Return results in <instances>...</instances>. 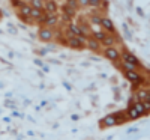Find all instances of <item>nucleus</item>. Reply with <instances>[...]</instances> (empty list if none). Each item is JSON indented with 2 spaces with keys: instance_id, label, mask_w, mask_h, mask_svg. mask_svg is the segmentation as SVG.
Returning a JSON list of instances; mask_svg holds the SVG:
<instances>
[{
  "instance_id": "obj_1",
  "label": "nucleus",
  "mask_w": 150,
  "mask_h": 140,
  "mask_svg": "<svg viewBox=\"0 0 150 140\" xmlns=\"http://www.w3.org/2000/svg\"><path fill=\"white\" fill-rule=\"evenodd\" d=\"M66 38H68V47L75 48V50H83L86 47V36H75L74 33H71L69 30L66 32Z\"/></svg>"
},
{
  "instance_id": "obj_2",
  "label": "nucleus",
  "mask_w": 150,
  "mask_h": 140,
  "mask_svg": "<svg viewBox=\"0 0 150 140\" xmlns=\"http://www.w3.org/2000/svg\"><path fill=\"white\" fill-rule=\"evenodd\" d=\"M104 56H105L108 60H111V62H119V60H120V51H119V48H116L114 45L105 47Z\"/></svg>"
},
{
  "instance_id": "obj_3",
  "label": "nucleus",
  "mask_w": 150,
  "mask_h": 140,
  "mask_svg": "<svg viewBox=\"0 0 150 140\" xmlns=\"http://www.w3.org/2000/svg\"><path fill=\"white\" fill-rule=\"evenodd\" d=\"M38 36H39V39L44 41V42H51L53 38H54V32H53L51 27L44 26V27L39 29V32H38Z\"/></svg>"
},
{
  "instance_id": "obj_4",
  "label": "nucleus",
  "mask_w": 150,
  "mask_h": 140,
  "mask_svg": "<svg viewBox=\"0 0 150 140\" xmlns=\"http://www.w3.org/2000/svg\"><path fill=\"white\" fill-rule=\"evenodd\" d=\"M123 74H125V77H126L131 83H134L135 86H138V84H141L143 83V77L137 72V69H129V71H123Z\"/></svg>"
},
{
  "instance_id": "obj_5",
  "label": "nucleus",
  "mask_w": 150,
  "mask_h": 140,
  "mask_svg": "<svg viewBox=\"0 0 150 140\" xmlns=\"http://www.w3.org/2000/svg\"><path fill=\"white\" fill-rule=\"evenodd\" d=\"M120 59L125 60V62L132 63V65H135L137 68H141V62H140V59L137 57L135 54H132L131 51H123V53L120 54Z\"/></svg>"
},
{
  "instance_id": "obj_6",
  "label": "nucleus",
  "mask_w": 150,
  "mask_h": 140,
  "mask_svg": "<svg viewBox=\"0 0 150 140\" xmlns=\"http://www.w3.org/2000/svg\"><path fill=\"white\" fill-rule=\"evenodd\" d=\"M125 111H126V116H128V119H131V121H135V119L141 118V113L138 111V109L135 107V104H134V103H131V104L128 106V109L125 110Z\"/></svg>"
},
{
  "instance_id": "obj_7",
  "label": "nucleus",
  "mask_w": 150,
  "mask_h": 140,
  "mask_svg": "<svg viewBox=\"0 0 150 140\" xmlns=\"http://www.w3.org/2000/svg\"><path fill=\"white\" fill-rule=\"evenodd\" d=\"M86 47L92 50L93 53H99L101 51V42H99L98 39H95V38H87V41H86Z\"/></svg>"
},
{
  "instance_id": "obj_8",
  "label": "nucleus",
  "mask_w": 150,
  "mask_h": 140,
  "mask_svg": "<svg viewBox=\"0 0 150 140\" xmlns=\"http://www.w3.org/2000/svg\"><path fill=\"white\" fill-rule=\"evenodd\" d=\"M57 9H59V6L54 0H44V11L47 14H56Z\"/></svg>"
},
{
  "instance_id": "obj_9",
  "label": "nucleus",
  "mask_w": 150,
  "mask_h": 140,
  "mask_svg": "<svg viewBox=\"0 0 150 140\" xmlns=\"http://www.w3.org/2000/svg\"><path fill=\"white\" fill-rule=\"evenodd\" d=\"M114 125H117V119L114 116V113L108 114V116H105L101 121V126H102V128H108V126H114Z\"/></svg>"
},
{
  "instance_id": "obj_10",
  "label": "nucleus",
  "mask_w": 150,
  "mask_h": 140,
  "mask_svg": "<svg viewBox=\"0 0 150 140\" xmlns=\"http://www.w3.org/2000/svg\"><path fill=\"white\" fill-rule=\"evenodd\" d=\"M57 23H59L57 14H47V20H45V23H44V26H47V27H54V26H57Z\"/></svg>"
},
{
  "instance_id": "obj_11",
  "label": "nucleus",
  "mask_w": 150,
  "mask_h": 140,
  "mask_svg": "<svg viewBox=\"0 0 150 140\" xmlns=\"http://www.w3.org/2000/svg\"><path fill=\"white\" fill-rule=\"evenodd\" d=\"M101 26L105 29V30H108V32H111V33H116V27H114V23H112L108 17H104L102 18V21H101Z\"/></svg>"
},
{
  "instance_id": "obj_12",
  "label": "nucleus",
  "mask_w": 150,
  "mask_h": 140,
  "mask_svg": "<svg viewBox=\"0 0 150 140\" xmlns=\"http://www.w3.org/2000/svg\"><path fill=\"white\" fill-rule=\"evenodd\" d=\"M116 41H117V36H114V35H105V38L101 41V44L104 47H111V45L116 44Z\"/></svg>"
},
{
  "instance_id": "obj_13",
  "label": "nucleus",
  "mask_w": 150,
  "mask_h": 140,
  "mask_svg": "<svg viewBox=\"0 0 150 140\" xmlns=\"http://www.w3.org/2000/svg\"><path fill=\"white\" fill-rule=\"evenodd\" d=\"M68 30H69L71 33H74L75 36H84V33L81 32L80 26H78V24H75V23H69V24H68ZM86 38H87V36H86Z\"/></svg>"
},
{
  "instance_id": "obj_14",
  "label": "nucleus",
  "mask_w": 150,
  "mask_h": 140,
  "mask_svg": "<svg viewBox=\"0 0 150 140\" xmlns=\"http://www.w3.org/2000/svg\"><path fill=\"white\" fill-rule=\"evenodd\" d=\"M62 11H63L65 12V14H68L69 17H75V14H77V9H74V8H71V6H68L66 3L63 5V6H62Z\"/></svg>"
},
{
  "instance_id": "obj_15",
  "label": "nucleus",
  "mask_w": 150,
  "mask_h": 140,
  "mask_svg": "<svg viewBox=\"0 0 150 140\" xmlns=\"http://www.w3.org/2000/svg\"><path fill=\"white\" fill-rule=\"evenodd\" d=\"M44 12H45L44 9H36V8H32V14H30V17H32L33 20H36V21H38V20L41 18V15L44 14Z\"/></svg>"
},
{
  "instance_id": "obj_16",
  "label": "nucleus",
  "mask_w": 150,
  "mask_h": 140,
  "mask_svg": "<svg viewBox=\"0 0 150 140\" xmlns=\"http://www.w3.org/2000/svg\"><path fill=\"white\" fill-rule=\"evenodd\" d=\"M30 6L36 9H44V0H30Z\"/></svg>"
},
{
  "instance_id": "obj_17",
  "label": "nucleus",
  "mask_w": 150,
  "mask_h": 140,
  "mask_svg": "<svg viewBox=\"0 0 150 140\" xmlns=\"http://www.w3.org/2000/svg\"><path fill=\"white\" fill-rule=\"evenodd\" d=\"M146 96H147V94H146V91H137L135 92V101H144L146 99ZM134 103V101H132Z\"/></svg>"
},
{
  "instance_id": "obj_18",
  "label": "nucleus",
  "mask_w": 150,
  "mask_h": 140,
  "mask_svg": "<svg viewBox=\"0 0 150 140\" xmlns=\"http://www.w3.org/2000/svg\"><path fill=\"white\" fill-rule=\"evenodd\" d=\"M105 35H107L105 32H99V30H96V32H93V33H92V36L95 38V39H98L99 42H101V41L104 39V38H105Z\"/></svg>"
},
{
  "instance_id": "obj_19",
  "label": "nucleus",
  "mask_w": 150,
  "mask_h": 140,
  "mask_svg": "<svg viewBox=\"0 0 150 140\" xmlns=\"http://www.w3.org/2000/svg\"><path fill=\"white\" fill-rule=\"evenodd\" d=\"M120 66H122V69H123V71H129V69H137V66H135V65H132V63H129V62H125V60L122 62V65H120Z\"/></svg>"
},
{
  "instance_id": "obj_20",
  "label": "nucleus",
  "mask_w": 150,
  "mask_h": 140,
  "mask_svg": "<svg viewBox=\"0 0 150 140\" xmlns=\"http://www.w3.org/2000/svg\"><path fill=\"white\" fill-rule=\"evenodd\" d=\"M66 5L74 8V9H78L80 8V3H78V0H66Z\"/></svg>"
},
{
  "instance_id": "obj_21",
  "label": "nucleus",
  "mask_w": 150,
  "mask_h": 140,
  "mask_svg": "<svg viewBox=\"0 0 150 140\" xmlns=\"http://www.w3.org/2000/svg\"><path fill=\"white\" fill-rule=\"evenodd\" d=\"M9 2H11V6H12V8H18V9H20V8L23 6V3H24L23 0H9Z\"/></svg>"
},
{
  "instance_id": "obj_22",
  "label": "nucleus",
  "mask_w": 150,
  "mask_h": 140,
  "mask_svg": "<svg viewBox=\"0 0 150 140\" xmlns=\"http://www.w3.org/2000/svg\"><path fill=\"white\" fill-rule=\"evenodd\" d=\"M90 21H92L93 24H99V26H101L102 17H99V15H92V17H90Z\"/></svg>"
},
{
  "instance_id": "obj_23",
  "label": "nucleus",
  "mask_w": 150,
  "mask_h": 140,
  "mask_svg": "<svg viewBox=\"0 0 150 140\" xmlns=\"http://www.w3.org/2000/svg\"><path fill=\"white\" fill-rule=\"evenodd\" d=\"M101 3H102V0H89V6L92 8H99Z\"/></svg>"
},
{
  "instance_id": "obj_24",
  "label": "nucleus",
  "mask_w": 150,
  "mask_h": 140,
  "mask_svg": "<svg viewBox=\"0 0 150 140\" xmlns=\"http://www.w3.org/2000/svg\"><path fill=\"white\" fill-rule=\"evenodd\" d=\"M62 20H63V21H66V23H71L72 17H69L68 14H65V12H63V14H62Z\"/></svg>"
},
{
  "instance_id": "obj_25",
  "label": "nucleus",
  "mask_w": 150,
  "mask_h": 140,
  "mask_svg": "<svg viewBox=\"0 0 150 140\" xmlns=\"http://www.w3.org/2000/svg\"><path fill=\"white\" fill-rule=\"evenodd\" d=\"M143 104H144V109H146V111H147V113H150V101L144 99V101H143Z\"/></svg>"
},
{
  "instance_id": "obj_26",
  "label": "nucleus",
  "mask_w": 150,
  "mask_h": 140,
  "mask_svg": "<svg viewBox=\"0 0 150 140\" xmlns=\"http://www.w3.org/2000/svg\"><path fill=\"white\" fill-rule=\"evenodd\" d=\"M33 63H35L36 66H39V68H42V66H44V62H42L41 59H35V60H33Z\"/></svg>"
},
{
  "instance_id": "obj_27",
  "label": "nucleus",
  "mask_w": 150,
  "mask_h": 140,
  "mask_svg": "<svg viewBox=\"0 0 150 140\" xmlns=\"http://www.w3.org/2000/svg\"><path fill=\"white\" fill-rule=\"evenodd\" d=\"M38 54L39 56H47L48 54V48H41L39 51H38Z\"/></svg>"
},
{
  "instance_id": "obj_28",
  "label": "nucleus",
  "mask_w": 150,
  "mask_h": 140,
  "mask_svg": "<svg viewBox=\"0 0 150 140\" xmlns=\"http://www.w3.org/2000/svg\"><path fill=\"white\" fill-rule=\"evenodd\" d=\"M78 3L81 6H89V0H78Z\"/></svg>"
},
{
  "instance_id": "obj_29",
  "label": "nucleus",
  "mask_w": 150,
  "mask_h": 140,
  "mask_svg": "<svg viewBox=\"0 0 150 140\" xmlns=\"http://www.w3.org/2000/svg\"><path fill=\"white\" fill-rule=\"evenodd\" d=\"M99 8L107 9V8H108V2H107V0H102V3H101V6H99Z\"/></svg>"
},
{
  "instance_id": "obj_30",
  "label": "nucleus",
  "mask_w": 150,
  "mask_h": 140,
  "mask_svg": "<svg viewBox=\"0 0 150 140\" xmlns=\"http://www.w3.org/2000/svg\"><path fill=\"white\" fill-rule=\"evenodd\" d=\"M63 86H65V89H66V91H72V86H71L68 81H65V83H63Z\"/></svg>"
},
{
  "instance_id": "obj_31",
  "label": "nucleus",
  "mask_w": 150,
  "mask_h": 140,
  "mask_svg": "<svg viewBox=\"0 0 150 140\" xmlns=\"http://www.w3.org/2000/svg\"><path fill=\"white\" fill-rule=\"evenodd\" d=\"M8 26H9V32H11V33H17V29L12 27V24H8Z\"/></svg>"
},
{
  "instance_id": "obj_32",
  "label": "nucleus",
  "mask_w": 150,
  "mask_h": 140,
  "mask_svg": "<svg viewBox=\"0 0 150 140\" xmlns=\"http://www.w3.org/2000/svg\"><path fill=\"white\" fill-rule=\"evenodd\" d=\"M71 119H72V121H78V119H80V116H78V114H72Z\"/></svg>"
},
{
  "instance_id": "obj_33",
  "label": "nucleus",
  "mask_w": 150,
  "mask_h": 140,
  "mask_svg": "<svg viewBox=\"0 0 150 140\" xmlns=\"http://www.w3.org/2000/svg\"><path fill=\"white\" fill-rule=\"evenodd\" d=\"M146 94H147L146 99H147V101H150V89H146Z\"/></svg>"
},
{
  "instance_id": "obj_34",
  "label": "nucleus",
  "mask_w": 150,
  "mask_h": 140,
  "mask_svg": "<svg viewBox=\"0 0 150 140\" xmlns=\"http://www.w3.org/2000/svg\"><path fill=\"white\" fill-rule=\"evenodd\" d=\"M5 106H6V107H15L14 104L11 103V101H6V103H5Z\"/></svg>"
},
{
  "instance_id": "obj_35",
  "label": "nucleus",
  "mask_w": 150,
  "mask_h": 140,
  "mask_svg": "<svg viewBox=\"0 0 150 140\" xmlns=\"http://www.w3.org/2000/svg\"><path fill=\"white\" fill-rule=\"evenodd\" d=\"M137 12H138V15H141V17L144 15V14H143V9H141V8H137Z\"/></svg>"
},
{
  "instance_id": "obj_36",
  "label": "nucleus",
  "mask_w": 150,
  "mask_h": 140,
  "mask_svg": "<svg viewBox=\"0 0 150 140\" xmlns=\"http://www.w3.org/2000/svg\"><path fill=\"white\" fill-rule=\"evenodd\" d=\"M12 116H21V114H20L18 111H15V110H14V111H12Z\"/></svg>"
},
{
  "instance_id": "obj_37",
  "label": "nucleus",
  "mask_w": 150,
  "mask_h": 140,
  "mask_svg": "<svg viewBox=\"0 0 150 140\" xmlns=\"http://www.w3.org/2000/svg\"><path fill=\"white\" fill-rule=\"evenodd\" d=\"M134 131H137L135 126H132V128H129V130H128V133H134Z\"/></svg>"
},
{
  "instance_id": "obj_38",
  "label": "nucleus",
  "mask_w": 150,
  "mask_h": 140,
  "mask_svg": "<svg viewBox=\"0 0 150 140\" xmlns=\"http://www.w3.org/2000/svg\"><path fill=\"white\" fill-rule=\"evenodd\" d=\"M42 69H44V71H45V72H48V71H50V68H48V66H47V65H44V66H42Z\"/></svg>"
},
{
  "instance_id": "obj_39",
  "label": "nucleus",
  "mask_w": 150,
  "mask_h": 140,
  "mask_svg": "<svg viewBox=\"0 0 150 140\" xmlns=\"http://www.w3.org/2000/svg\"><path fill=\"white\" fill-rule=\"evenodd\" d=\"M27 136H30V137H32V136H35V133H33V131H27Z\"/></svg>"
},
{
  "instance_id": "obj_40",
  "label": "nucleus",
  "mask_w": 150,
  "mask_h": 140,
  "mask_svg": "<svg viewBox=\"0 0 150 140\" xmlns=\"http://www.w3.org/2000/svg\"><path fill=\"white\" fill-rule=\"evenodd\" d=\"M0 15H3V11L2 9H0Z\"/></svg>"
},
{
  "instance_id": "obj_41",
  "label": "nucleus",
  "mask_w": 150,
  "mask_h": 140,
  "mask_svg": "<svg viewBox=\"0 0 150 140\" xmlns=\"http://www.w3.org/2000/svg\"><path fill=\"white\" fill-rule=\"evenodd\" d=\"M0 87H3V84H2V83H0Z\"/></svg>"
}]
</instances>
